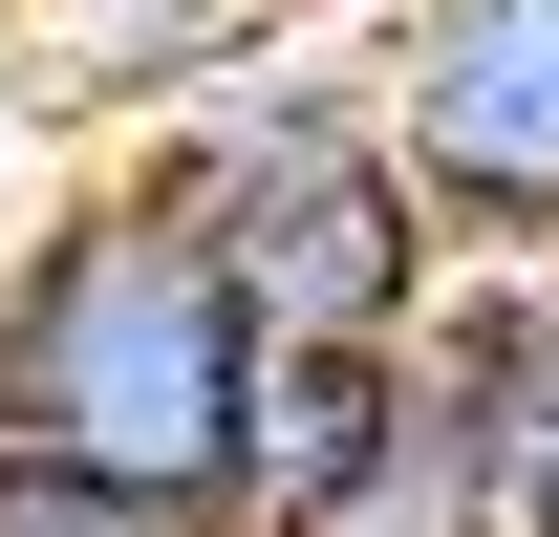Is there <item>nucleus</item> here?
Listing matches in <instances>:
<instances>
[{"instance_id":"obj_6","label":"nucleus","mask_w":559,"mask_h":537,"mask_svg":"<svg viewBox=\"0 0 559 537\" xmlns=\"http://www.w3.org/2000/svg\"><path fill=\"white\" fill-rule=\"evenodd\" d=\"M66 172H86V130L44 108V86H22V44H0V237H22V215L66 194Z\"/></svg>"},{"instance_id":"obj_8","label":"nucleus","mask_w":559,"mask_h":537,"mask_svg":"<svg viewBox=\"0 0 559 537\" xmlns=\"http://www.w3.org/2000/svg\"><path fill=\"white\" fill-rule=\"evenodd\" d=\"M0 22H22V0H0Z\"/></svg>"},{"instance_id":"obj_7","label":"nucleus","mask_w":559,"mask_h":537,"mask_svg":"<svg viewBox=\"0 0 559 537\" xmlns=\"http://www.w3.org/2000/svg\"><path fill=\"white\" fill-rule=\"evenodd\" d=\"M516 537H559V452H538V516H516Z\"/></svg>"},{"instance_id":"obj_4","label":"nucleus","mask_w":559,"mask_h":537,"mask_svg":"<svg viewBox=\"0 0 559 537\" xmlns=\"http://www.w3.org/2000/svg\"><path fill=\"white\" fill-rule=\"evenodd\" d=\"M409 452V344H259V408H237V537H323L366 516V473Z\"/></svg>"},{"instance_id":"obj_3","label":"nucleus","mask_w":559,"mask_h":537,"mask_svg":"<svg viewBox=\"0 0 559 537\" xmlns=\"http://www.w3.org/2000/svg\"><path fill=\"white\" fill-rule=\"evenodd\" d=\"M366 108L452 259H559V0H366Z\"/></svg>"},{"instance_id":"obj_2","label":"nucleus","mask_w":559,"mask_h":537,"mask_svg":"<svg viewBox=\"0 0 559 537\" xmlns=\"http://www.w3.org/2000/svg\"><path fill=\"white\" fill-rule=\"evenodd\" d=\"M130 172L215 237V279H237L259 344H409L430 279H452V215L409 194V151L366 108V44H323V22H280L259 65H215L173 130H130Z\"/></svg>"},{"instance_id":"obj_1","label":"nucleus","mask_w":559,"mask_h":537,"mask_svg":"<svg viewBox=\"0 0 559 537\" xmlns=\"http://www.w3.org/2000/svg\"><path fill=\"white\" fill-rule=\"evenodd\" d=\"M237 408H259V323L130 151H86L66 194L0 237V452L108 473V494H237Z\"/></svg>"},{"instance_id":"obj_5","label":"nucleus","mask_w":559,"mask_h":537,"mask_svg":"<svg viewBox=\"0 0 559 537\" xmlns=\"http://www.w3.org/2000/svg\"><path fill=\"white\" fill-rule=\"evenodd\" d=\"M0 537H237V516H194V494H108V473H22V452H0Z\"/></svg>"}]
</instances>
